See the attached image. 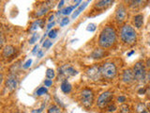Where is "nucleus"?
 <instances>
[{
	"mask_svg": "<svg viewBox=\"0 0 150 113\" xmlns=\"http://www.w3.org/2000/svg\"><path fill=\"white\" fill-rule=\"evenodd\" d=\"M117 34L114 26H107L101 30L100 36H98V45L101 48H110L116 42Z\"/></svg>",
	"mask_w": 150,
	"mask_h": 113,
	"instance_id": "1",
	"label": "nucleus"
},
{
	"mask_svg": "<svg viewBox=\"0 0 150 113\" xmlns=\"http://www.w3.org/2000/svg\"><path fill=\"white\" fill-rule=\"evenodd\" d=\"M120 38L124 44L133 45L137 41V33L131 26L124 25L120 29Z\"/></svg>",
	"mask_w": 150,
	"mask_h": 113,
	"instance_id": "2",
	"label": "nucleus"
},
{
	"mask_svg": "<svg viewBox=\"0 0 150 113\" xmlns=\"http://www.w3.org/2000/svg\"><path fill=\"white\" fill-rule=\"evenodd\" d=\"M80 101L84 107H90L94 103V92L90 89H83L80 93Z\"/></svg>",
	"mask_w": 150,
	"mask_h": 113,
	"instance_id": "3",
	"label": "nucleus"
},
{
	"mask_svg": "<svg viewBox=\"0 0 150 113\" xmlns=\"http://www.w3.org/2000/svg\"><path fill=\"white\" fill-rule=\"evenodd\" d=\"M117 73V69L115 63L112 62H105L101 66V74L103 77L107 79L114 78Z\"/></svg>",
	"mask_w": 150,
	"mask_h": 113,
	"instance_id": "4",
	"label": "nucleus"
},
{
	"mask_svg": "<svg viewBox=\"0 0 150 113\" xmlns=\"http://www.w3.org/2000/svg\"><path fill=\"white\" fill-rule=\"evenodd\" d=\"M133 74L135 79H137L140 82H144V79L146 78V72H145V67L143 62H137L133 67Z\"/></svg>",
	"mask_w": 150,
	"mask_h": 113,
	"instance_id": "5",
	"label": "nucleus"
},
{
	"mask_svg": "<svg viewBox=\"0 0 150 113\" xmlns=\"http://www.w3.org/2000/svg\"><path fill=\"white\" fill-rule=\"evenodd\" d=\"M112 97H114V94H112V92L108 91V92H102L98 98V101H97L98 107H100V108H104L105 107L109 106Z\"/></svg>",
	"mask_w": 150,
	"mask_h": 113,
	"instance_id": "6",
	"label": "nucleus"
},
{
	"mask_svg": "<svg viewBox=\"0 0 150 113\" xmlns=\"http://www.w3.org/2000/svg\"><path fill=\"white\" fill-rule=\"evenodd\" d=\"M59 78L64 77V80H67V77H74L78 74V72L75 70L72 66L70 65H63L62 67L59 68Z\"/></svg>",
	"mask_w": 150,
	"mask_h": 113,
	"instance_id": "7",
	"label": "nucleus"
},
{
	"mask_svg": "<svg viewBox=\"0 0 150 113\" xmlns=\"http://www.w3.org/2000/svg\"><path fill=\"white\" fill-rule=\"evenodd\" d=\"M127 15H128V12H127V9L124 5H119L117 7L116 11H115V19L117 22V24H122L124 23Z\"/></svg>",
	"mask_w": 150,
	"mask_h": 113,
	"instance_id": "8",
	"label": "nucleus"
},
{
	"mask_svg": "<svg viewBox=\"0 0 150 113\" xmlns=\"http://www.w3.org/2000/svg\"><path fill=\"white\" fill-rule=\"evenodd\" d=\"M88 77L91 80H94V81H97V80H100V77H101V68L98 67V65H94L91 68H89L86 72Z\"/></svg>",
	"mask_w": 150,
	"mask_h": 113,
	"instance_id": "9",
	"label": "nucleus"
},
{
	"mask_svg": "<svg viewBox=\"0 0 150 113\" xmlns=\"http://www.w3.org/2000/svg\"><path fill=\"white\" fill-rule=\"evenodd\" d=\"M18 85V77L14 74H11L6 79V87L11 92L14 91Z\"/></svg>",
	"mask_w": 150,
	"mask_h": 113,
	"instance_id": "10",
	"label": "nucleus"
},
{
	"mask_svg": "<svg viewBox=\"0 0 150 113\" xmlns=\"http://www.w3.org/2000/svg\"><path fill=\"white\" fill-rule=\"evenodd\" d=\"M122 80H123V82L128 83V84L133 82L134 80H135V77H134V74H133V71H131L130 69L125 70L123 74H122Z\"/></svg>",
	"mask_w": 150,
	"mask_h": 113,
	"instance_id": "11",
	"label": "nucleus"
},
{
	"mask_svg": "<svg viewBox=\"0 0 150 113\" xmlns=\"http://www.w3.org/2000/svg\"><path fill=\"white\" fill-rule=\"evenodd\" d=\"M16 52V48L12 45H6L3 48L2 51V56L4 59H8L9 56H11L14 55V53Z\"/></svg>",
	"mask_w": 150,
	"mask_h": 113,
	"instance_id": "12",
	"label": "nucleus"
},
{
	"mask_svg": "<svg viewBox=\"0 0 150 113\" xmlns=\"http://www.w3.org/2000/svg\"><path fill=\"white\" fill-rule=\"evenodd\" d=\"M105 55H106V52L103 49H101V48H96L95 50L92 52L91 58L95 59H98L103 58V56H104Z\"/></svg>",
	"mask_w": 150,
	"mask_h": 113,
	"instance_id": "13",
	"label": "nucleus"
},
{
	"mask_svg": "<svg viewBox=\"0 0 150 113\" xmlns=\"http://www.w3.org/2000/svg\"><path fill=\"white\" fill-rule=\"evenodd\" d=\"M133 24L135 27L137 28H141L143 26V24H144V16L143 14H137L133 17Z\"/></svg>",
	"mask_w": 150,
	"mask_h": 113,
	"instance_id": "14",
	"label": "nucleus"
},
{
	"mask_svg": "<svg viewBox=\"0 0 150 113\" xmlns=\"http://www.w3.org/2000/svg\"><path fill=\"white\" fill-rule=\"evenodd\" d=\"M114 3V1H110V0H101V1H98L95 4V7L97 9H106Z\"/></svg>",
	"mask_w": 150,
	"mask_h": 113,
	"instance_id": "15",
	"label": "nucleus"
},
{
	"mask_svg": "<svg viewBox=\"0 0 150 113\" xmlns=\"http://www.w3.org/2000/svg\"><path fill=\"white\" fill-rule=\"evenodd\" d=\"M61 91L64 93H69L71 91V85L68 82V80H64L61 84Z\"/></svg>",
	"mask_w": 150,
	"mask_h": 113,
	"instance_id": "16",
	"label": "nucleus"
},
{
	"mask_svg": "<svg viewBox=\"0 0 150 113\" xmlns=\"http://www.w3.org/2000/svg\"><path fill=\"white\" fill-rule=\"evenodd\" d=\"M87 4H88V1L87 2H84V3H83V5H81L76 11H75L73 13H72V15H71V19H75V18H77L78 17V15L80 13H81L84 9H86V7L87 6Z\"/></svg>",
	"mask_w": 150,
	"mask_h": 113,
	"instance_id": "17",
	"label": "nucleus"
},
{
	"mask_svg": "<svg viewBox=\"0 0 150 113\" xmlns=\"http://www.w3.org/2000/svg\"><path fill=\"white\" fill-rule=\"evenodd\" d=\"M42 22H43V21L40 20V19H39V20H36L35 22H33L31 26H30V28H29V30L30 31H34V30H37L39 26H41L42 27V25H41Z\"/></svg>",
	"mask_w": 150,
	"mask_h": 113,
	"instance_id": "18",
	"label": "nucleus"
},
{
	"mask_svg": "<svg viewBox=\"0 0 150 113\" xmlns=\"http://www.w3.org/2000/svg\"><path fill=\"white\" fill-rule=\"evenodd\" d=\"M48 11V6H47V4L45 5V6H42L40 9H39L38 11H36V16H42L44 15V14H46V12Z\"/></svg>",
	"mask_w": 150,
	"mask_h": 113,
	"instance_id": "19",
	"label": "nucleus"
},
{
	"mask_svg": "<svg viewBox=\"0 0 150 113\" xmlns=\"http://www.w3.org/2000/svg\"><path fill=\"white\" fill-rule=\"evenodd\" d=\"M136 111H137V113H149L146 107L144 104H138L137 107H136Z\"/></svg>",
	"mask_w": 150,
	"mask_h": 113,
	"instance_id": "20",
	"label": "nucleus"
},
{
	"mask_svg": "<svg viewBox=\"0 0 150 113\" xmlns=\"http://www.w3.org/2000/svg\"><path fill=\"white\" fill-rule=\"evenodd\" d=\"M48 113H62V111H61L60 107H58L57 106H55V105H53V106H51L49 107Z\"/></svg>",
	"mask_w": 150,
	"mask_h": 113,
	"instance_id": "21",
	"label": "nucleus"
},
{
	"mask_svg": "<svg viewBox=\"0 0 150 113\" xmlns=\"http://www.w3.org/2000/svg\"><path fill=\"white\" fill-rule=\"evenodd\" d=\"M75 8H76L75 6H69L68 8H66L64 9H61V11H62V14H64V15H69V14L71 13V11Z\"/></svg>",
	"mask_w": 150,
	"mask_h": 113,
	"instance_id": "22",
	"label": "nucleus"
},
{
	"mask_svg": "<svg viewBox=\"0 0 150 113\" xmlns=\"http://www.w3.org/2000/svg\"><path fill=\"white\" fill-rule=\"evenodd\" d=\"M54 77H55L54 71L53 69H47V71H46V77L48 78V79H51L52 80Z\"/></svg>",
	"mask_w": 150,
	"mask_h": 113,
	"instance_id": "23",
	"label": "nucleus"
},
{
	"mask_svg": "<svg viewBox=\"0 0 150 113\" xmlns=\"http://www.w3.org/2000/svg\"><path fill=\"white\" fill-rule=\"evenodd\" d=\"M120 113H130V109H129V107L128 105H122L120 107Z\"/></svg>",
	"mask_w": 150,
	"mask_h": 113,
	"instance_id": "24",
	"label": "nucleus"
},
{
	"mask_svg": "<svg viewBox=\"0 0 150 113\" xmlns=\"http://www.w3.org/2000/svg\"><path fill=\"white\" fill-rule=\"evenodd\" d=\"M39 38H40L39 34H38V33H34V34L32 35V37L30 38L29 44H34L36 41H38V40H39Z\"/></svg>",
	"mask_w": 150,
	"mask_h": 113,
	"instance_id": "25",
	"label": "nucleus"
},
{
	"mask_svg": "<svg viewBox=\"0 0 150 113\" xmlns=\"http://www.w3.org/2000/svg\"><path fill=\"white\" fill-rule=\"evenodd\" d=\"M47 88L46 87H40V89H38V91H37V95H43V94L47 93Z\"/></svg>",
	"mask_w": 150,
	"mask_h": 113,
	"instance_id": "26",
	"label": "nucleus"
},
{
	"mask_svg": "<svg viewBox=\"0 0 150 113\" xmlns=\"http://www.w3.org/2000/svg\"><path fill=\"white\" fill-rule=\"evenodd\" d=\"M48 36L50 39H55L56 36H57V29H52L49 31Z\"/></svg>",
	"mask_w": 150,
	"mask_h": 113,
	"instance_id": "27",
	"label": "nucleus"
},
{
	"mask_svg": "<svg viewBox=\"0 0 150 113\" xmlns=\"http://www.w3.org/2000/svg\"><path fill=\"white\" fill-rule=\"evenodd\" d=\"M107 111L108 112H114L116 110V106L115 105V104H110L109 106H107Z\"/></svg>",
	"mask_w": 150,
	"mask_h": 113,
	"instance_id": "28",
	"label": "nucleus"
},
{
	"mask_svg": "<svg viewBox=\"0 0 150 113\" xmlns=\"http://www.w3.org/2000/svg\"><path fill=\"white\" fill-rule=\"evenodd\" d=\"M42 45H43L44 48L48 49V48H50L52 45H53V42H52L50 40H45V41L43 42V44H42Z\"/></svg>",
	"mask_w": 150,
	"mask_h": 113,
	"instance_id": "29",
	"label": "nucleus"
},
{
	"mask_svg": "<svg viewBox=\"0 0 150 113\" xmlns=\"http://www.w3.org/2000/svg\"><path fill=\"white\" fill-rule=\"evenodd\" d=\"M96 25L95 24H89V25L87 26L86 27V30L87 31H90V32H93V31H95L96 30Z\"/></svg>",
	"mask_w": 150,
	"mask_h": 113,
	"instance_id": "30",
	"label": "nucleus"
},
{
	"mask_svg": "<svg viewBox=\"0 0 150 113\" xmlns=\"http://www.w3.org/2000/svg\"><path fill=\"white\" fill-rule=\"evenodd\" d=\"M69 23V19L68 17H65V18L62 19V20H61V22H60V26H65L66 25H68Z\"/></svg>",
	"mask_w": 150,
	"mask_h": 113,
	"instance_id": "31",
	"label": "nucleus"
},
{
	"mask_svg": "<svg viewBox=\"0 0 150 113\" xmlns=\"http://www.w3.org/2000/svg\"><path fill=\"white\" fill-rule=\"evenodd\" d=\"M31 64H32V59H28L26 62L23 65V69H28L31 66Z\"/></svg>",
	"mask_w": 150,
	"mask_h": 113,
	"instance_id": "32",
	"label": "nucleus"
},
{
	"mask_svg": "<svg viewBox=\"0 0 150 113\" xmlns=\"http://www.w3.org/2000/svg\"><path fill=\"white\" fill-rule=\"evenodd\" d=\"M44 84H45V87H51L52 84H53V81H52L51 79H45Z\"/></svg>",
	"mask_w": 150,
	"mask_h": 113,
	"instance_id": "33",
	"label": "nucleus"
},
{
	"mask_svg": "<svg viewBox=\"0 0 150 113\" xmlns=\"http://www.w3.org/2000/svg\"><path fill=\"white\" fill-rule=\"evenodd\" d=\"M117 101H118L119 103H124V102H126V97L125 96H119L118 98H117Z\"/></svg>",
	"mask_w": 150,
	"mask_h": 113,
	"instance_id": "34",
	"label": "nucleus"
},
{
	"mask_svg": "<svg viewBox=\"0 0 150 113\" xmlns=\"http://www.w3.org/2000/svg\"><path fill=\"white\" fill-rule=\"evenodd\" d=\"M39 51H40V50H39V45L36 44L35 47H34V49H33V51H32V54H36L37 52H39Z\"/></svg>",
	"mask_w": 150,
	"mask_h": 113,
	"instance_id": "35",
	"label": "nucleus"
},
{
	"mask_svg": "<svg viewBox=\"0 0 150 113\" xmlns=\"http://www.w3.org/2000/svg\"><path fill=\"white\" fill-rule=\"evenodd\" d=\"M54 24H55L54 22H52V23H50V24H49V25H48V26H47V30H49V29H51V28H52V27H53V26H54Z\"/></svg>",
	"mask_w": 150,
	"mask_h": 113,
	"instance_id": "36",
	"label": "nucleus"
},
{
	"mask_svg": "<svg viewBox=\"0 0 150 113\" xmlns=\"http://www.w3.org/2000/svg\"><path fill=\"white\" fill-rule=\"evenodd\" d=\"M42 56H43V52H42L41 50H40L39 52H38V56H39V58H41Z\"/></svg>",
	"mask_w": 150,
	"mask_h": 113,
	"instance_id": "37",
	"label": "nucleus"
},
{
	"mask_svg": "<svg viewBox=\"0 0 150 113\" xmlns=\"http://www.w3.org/2000/svg\"><path fill=\"white\" fill-rule=\"evenodd\" d=\"M64 3H65V1H63V0H62V1H60V2H59V4H58V8L60 9L61 7H63Z\"/></svg>",
	"mask_w": 150,
	"mask_h": 113,
	"instance_id": "38",
	"label": "nucleus"
},
{
	"mask_svg": "<svg viewBox=\"0 0 150 113\" xmlns=\"http://www.w3.org/2000/svg\"><path fill=\"white\" fill-rule=\"evenodd\" d=\"M74 3H75L74 6H75V7H78V6H79V4H80V3H82V1H80V0H79V1H75Z\"/></svg>",
	"mask_w": 150,
	"mask_h": 113,
	"instance_id": "39",
	"label": "nucleus"
},
{
	"mask_svg": "<svg viewBox=\"0 0 150 113\" xmlns=\"http://www.w3.org/2000/svg\"><path fill=\"white\" fill-rule=\"evenodd\" d=\"M134 53H135V51H134V50H132V51H130V52H129V53H128V56H130L131 55H133Z\"/></svg>",
	"mask_w": 150,
	"mask_h": 113,
	"instance_id": "40",
	"label": "nucleus"
},
{
	"mask_svg": "<svg viewBox=\"0 0 150 113\" xmlns=\"http://www.w3.org/2000/svg\"><path fill=\"white\" fill-rule=\"evenodd\" d=\"M53 19H54V15H51V16H50V18H49V21L52 23V21H53Z\"/></svg>",
	"mask_w": 150,
	"mask_h": 113,
	"instance_id": "41",
	"label": "nucleus"
},
{
	"mask_svg": "<svg viewBox=\"0 0 150 113\" xmlns=\"http://www.w3.org/2000/svg\"><path fill=\"white\" fill-rule=\"evenodd\" d=\"M147 78L150 80V70H149V72L147 73Z\"/></svg>",
	"mask_w": 150,
	"mask_h": 113,
	"instance_id": "42",
	"label": "nucleus"
},
{
	"mask_svg": "<svg viewBox=\"0 0 150 113\" xmlns=\"http://www.w3.org/2000/svg\"><path fill=\"white\" fill-rule=\"evenodd\" d=\"M16 113H20V112H16Z\"/></svg>",
	"mask_w": 150,
	"mask_h": 113,
	"instance_id": "43",
	"label": "nucleus"
}]
</instances>
